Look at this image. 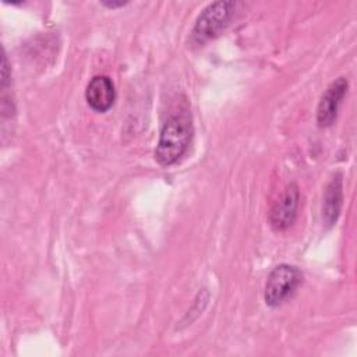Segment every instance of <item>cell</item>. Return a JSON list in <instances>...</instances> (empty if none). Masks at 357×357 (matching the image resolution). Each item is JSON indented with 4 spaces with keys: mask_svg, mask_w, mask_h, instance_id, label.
<instances>
[{
    "mask_svg": "<svg viewBox=\"0 0 357 357\" xmlns=\"http://www.w3.org/2000/svg\"><path fill=\"white\" fill-rule=\"evenodd\" d=\"M194 134L191 113L187 106H178L165 121L155 149V159L162 166H172L187 152Z\"/></svg>",
    "mask_w": 357,
    "mask_h": 357,
    "instance_id": "cell-1",
    "label": "cell"
},
{
    "mask_svg": "<svg viewBox=\"0 0 357 357\" xmlns=\"http://www.w3.org/2000/svg\"><path fill=\"white\" fill-rule=\"evenodd\" d=\"M236 11L234 1H215L209 4L197 18L192 29V40L204 43L218 36L230 24Z\"/></svg>",
    "mask_w": 357,
    "mask_h": 357,
    "instance_id": "cell-2",
    "label": "cell"
},
{
    "mask_svg": "<svg viewBox=\"0 0 357 357\" xmlns=\"http://www.w3.org/2000/svg\"><path fill=\"white\" fill-rule=\"evenodd\" d=\"M301 280L303 275L296 266L287 264H280L275 266L271 271L265 284V303L269 307L280 305L289 297H291V294L300 286Z\"/></svg>",
    "mask_w": 357,
    "mask_h": 357,
    "instance_id": "cell-3",
    "label": "cell"
},
{
    "mask_svg": "<svg viewBox=\"0 0 357 357\" xmlns=\"http://www.w3.org/2000/svg\"><path fill=\"white\" fill-rule=\"evenodd\" d=\"M298 206V188L296 184H290L286 187L279 199L273 204L269 212L271 226L276 231H283L289 229L297 215Z\"/></svg>",
    "mask_w": 357,
    "mask_h": 357,
    "instance_id": "cell-4",
    "label": "cell"
},
{
    "mask_svg": "<svg viewBox=\"0 0 357 357\" xmlns=\"http://www.w3.org/2000/svg\"><path fill=\"white\" fill-rule=\"evenodd\" d=\"M347 79L340 77L326 88L317 109V121L319 127H329L335 123L339 106L347 92Z\"/></svg>",
    "mask_w": 357,
    "mask_h": 357,
    "instance_id": "cell-5",
    "label": "cell"
},
{
    "mask_svg": "<svg viewBox=\"0 0 357 357\" xmlns=\"http://www.w3.org/2000/svg\"><path fill=\"white\" fill-rule=\"evenodd\" d=\"M85 98L93 110L99 113L107 112L116 99V91L112 79L107 75L93 77L86 86Z\"/></svg>",
    "mask_w": 357,
    "mask_h": 357,
    "instance_id": "cell-6",
    "label": "cell"
},
{
    "mask_svg": "<svg viewBox=\"0 0 357 357\" xmlns=\"http://www.w3.org/2000/svg\"><path fill=\"white\" fill-rule=\"evenodd\" d=\"M343 204V184L342 176L336 174L326 187L322 205V218L328 227L333 226L339 218Z\"/></svg>",
    "mask_w": 357,
    "mask_h": 357,
    "instance_id": "cell-7",
    "label": "cell"
},
{
    "mask_svg": "<svg viewBox=\"0 0 357 357\" xmlns=\"http://www.w3.org/2000/svg\"><path fill=\"white\" fill-rule=\"evenodd\" d=\"M102 4H105L109 8H116V7H123L127 4V1H103Z\"/></svg>",
    "mask_w": 357,
    "mask_h": 357,
    "instance_id": "cell-8",
    "label": "cell"
}]
</instances>
